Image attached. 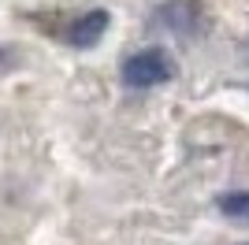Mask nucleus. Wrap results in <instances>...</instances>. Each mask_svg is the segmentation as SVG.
I'll return each instance as SVG.
<instances>
[{
	"instance_id": "f257e3e1",
	"label": "nucleus",
	"mask_w": 249,
	"mask_h": 245,
	"mask_svg": "<svg viewBox=\"0 0 249 245\" xmlns=\"http://www.w3.org/2000/svg\"><path fill=\"white\" fill-rule=\"evenodd\" d=\"M175 78V60L160 49H145L126 56L123 63V82L134 86V89H149V86H164V82Z\"/></svg>"
},
{
	"instance_id": "20e7f679",
	"label": "nucleus",
	"mask_w": 249,
	"mask_h": 245,
	"mask_svg": "<svg viewBox=\"0 0 249 245\" xmlns=\"http://www.w3.org/2000/svg\"><path fill=\"white\" fill-rule=\"evenodd\" d=\"M216 208L227 215V219H249V193L246 190H238V193H219Z\"/></svg>"
},
{
	"instance_id": "7ed1b4c3",
	"label": "nucleus",
	"mask_w": 249,
	"mask_h": 245,
	"mask_svg": "<svg viewBox=\"0 0 249 245\" xmlns=\"http://www.w3.org/2000/svg\"><path fill=\"white\" fill-rule=\"evenodd\" d=\"M160 22L175 34H194L201 30V8L194 0H171V4L160 8Z\"/></svg>"
},
{
	"instance_id": "f03ea898",
	"label": "nucleus",
	"mask_w": 249,
	"mask_h": 245,
	"mask_svg": "<svg viewBox=\"0 0 249 245\" xmlns=\"http://www.w3.org/2000/svg\"><path fill=\"white\" fill-rule=\"evenodd\" d=\"M104 30H108V11L93 8V11L74 15V19L63 26V41L74 45V49H89V45H97V41L104 37Z\"/></svg>"
}]
</instances>
